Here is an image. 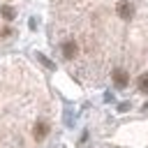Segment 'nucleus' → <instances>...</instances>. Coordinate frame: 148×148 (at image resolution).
<instances>
[{
	"instance_id": "f257e3e1",
	"label": "nucleus",
	"mask_w": 148,
	"mask_h": 148,
	"mask_svg": "<svg viewBox=\"0 0 148 148\" xmlns=\"http://www.w3.org/2000/svg\"><path fill=\"white\" fill-rule=\"evenodd\" d=\"M111 79H113V86H116V88H127V83H130V74H127L123 67H116V69L111 72Z\"/></svg>"
},
{
	"instance_id": "f03ea898",
	"label": "nucleus",
	"mask_w": 148,
	"mask_h": 148,
	"mask_svg": "<svg viewBox=\"0 0 148 148\" xmlns=\"http://www.w3.org/2000/svg\"><path fill=\"white\" fill-rule=\"evenodd\" d=\"M116 12H118V16H120L123 21H130V18L134 16V7H132L130 0H120L118 7H116Z\"/></svg>"
},
{
	"instance_id": "7ed1b4c3",
	"label": "nucleus",
	"mask_w": 148,
	"mask_h": 148,
	"mask_svg": "<svg viewBox=\"0 0 148 148\" xmlns=\"http://www.w3.org/2000/svg\"><path fill=\"white\" fill-rule=\"evenodd\" d=\"M46 134H49V123H46V120H37L35 127H32V136H35V141H44Z\"/></svg>"
},
{
	"instance_id": "20e7f679",
	"label": "nucleus",
	"mask_w": 148,
	"mask_h": 148,
	"mask_svg": "<svg viewBox=\"0 0 148 148\" xmlns=\"http://www.w3.org/2000/svg\"><path fill=\"white\" fill-rule=\"evenodd\" d=\"M62 56H65L67 60H74V58L79 56V44H76L74 39H67V42L62 44Z\"/></svg>"
},
{
	"instance_id": "39448f33",
	"label": "nucleus",
	"mask_w": 148,
	"mask_h": 148,
	"mask_svg": "<svg viewBox=\"0 0 148 148\" xmlns=\"http://www.w3.org/2000/svg\"><path fill=\"white\" fill-rule=\"evenodd\" d=\"M0 16H2L5 21H12V18L16 16V12H14V7H9V5H2V7H0Z\"/></svg>"
},
{
	"instance_id": "423d86ee",
	"label": "nucleus",
	"mask_w": 148,
	"mask_h": 148,
	"mask_svg": "<svg viewBox=\"0 0 148 148\" xmlns=\"http://www.w3.org/2000/svg\"><path fill=\"white\" fill-rule=\"evenodd\" d=\"M136 86H139L141 92H148V72H143V74L136 79Z\"/></svg>"
},
{
	"instance_id": "0eeeda50",
	"label": "nucleus",
	"mask_w": 148,
	"mask_h": 148,
	"mask_svg": "<svg viewBox=\"0 0 148 148\" xmlns=\"http://www.w3.org/2000/svg\"><path fill=\"white\" fill-rule=\"evenodd\" d=\"M39 60H42V62H44V65H46V67H49V69H53V62H51V60H46V58H44V56H39Z\"/></svg>"
},
{
	"instance_id": "6e6552de",
	"label": "nucleus",
	"mask_w": 148,
	"mask_h": 148,
	"mask_svg": "<svg viewBox=\"0 0 148 148\" xmlns=\"http://www.w3.org/2000/svg\"><path fill=\"white\" fill-rule=\"evenodd\" d=\"M0 35H2V37H9V35H12V30H9V28H2V30H0Z\"/></svg>"
}]
</instances>
